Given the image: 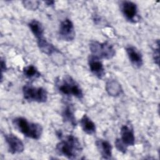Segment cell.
<instances>
[{"label": "cell", "instance_id": "cell-1", "mask_svg": "<svg viewBox=\"0 0 160 160\" xmlns=\"http://www.w3.org/2000/svg\"><path fill=\"white\" fill-rule=\"evenodd\" d=\"M61 141L56 144V151L59 155L69 159H77L82 152V148L79 139L69 134L61 137Z\"/></svg>", "mask_w": 160, "mask_h": 160}, {"label": "cell", "instance_id": "cell-2", "mask_svg": "<svg viewBox=\"0 0 160 160\" xmlns=\"http://www.w3.org/2000/svg\"><path fill=\"white\" fill-rule=\"evenodd\" d=\"M14 127L25 136L32 139H39L42 134V127L38 123L29 122L26 118L18 117L12 120Z\"/></svg>", "mask_w": 160, "mask_h": 160}, {"label": "cell", "instance_id": "cell-3", "mask_svg": "<svg viewBox=\"0 0 160 160\" xmlns=\"http://www.w3.org/2000/svg\"><path fill=\"white\" fill-rule=\"evenodd\" d=\"M59 92L66 96H73L79 99L83 98V92L79 84L69 76H65L57 83Z\"/></svg>", "mask_w": 160, "mask_h": 160}, {"label": "cell", "instance_id": "cell-4", "mask_svg": "<svg viewBox=\"0 0 160 160\" xmlns=\"http://www.w3.org/2000/svg\"><path fill=\"white\" fill-rule=\"evenodd\" d=\"M89 49L91 54L99 59H110L116 54L113 46L108 42H99L97 41H92L89 44Z\"/></svg>", "mask_w": 160, "mask_h": 160}, {"label": "cell", "instance_id": "cell-5", "mask_svg": "<svg viewBox=\"0 0 160 160\" xmlns=\"http://www.w3.org/2000/svg\"><path fill=\"white\" fill-rule=\"evenodd\" d=\"M24 98L28 101L36 102L39 103L45 102L48 99V92L42 87H34L26 84L22 87Z\"/></svg>", "mask_w": 160, "mask_h": 160}, {"label": "cell", "instance_id": "cell-6", "mask_svg": "<svg viewBox=\"0 0 160 160\" xmlns=\"http://www.w3.org/2000/svg\"><path fill=\"white\" fill-rule=\"evenodd\" d=\"M75 30L72 22L68 18L62 21L59 27V36L65 41H71L75 38Z\"/></svg>", "mask_w": 160, "mask_h": 160}, {"label": "cell", "instance_id": "cell-7", "mask_svg": "<svg viewBox=\"0 0 160 160\" xmlns=\"http://www.w3.org/2000/svg\"><path fill=\"white\" fill-rule=\"evenodd\" d=\"M120 8L126 20L131 22H136L138 20L137 5L130 1H124L121 2Z\"/></svg>", "mask_w": 160, "mask_h": 160}, {"label": "cell", "instance_id": "cell-8", "mask_svg": "<svg viewBox=\"0 0 160 160\" xmlns=\"http://www.w3.org/2000/svg\"><path fill=\"white\" fill-rule=\"evenodd\" d=\"M6 142L8 147V151L12 154L21 153L24 149L22 141L13 134H4Z\"/></svg>", "mask_w": 160, "mask_h": 160}, {"label": "cell", "instance_id": "cell-9", "mask_svg": "<svg viewBox=\"0 0 160 160\" xmlns=\"http://www.w3.org/2000/svg\"><path fill=\"white\" fill-rule=\"evenodd\" d=\"M88 64L91 72L99 79H102L105 75V69L100 59L92 54L88 57Z\"/></svg>", "mask_w": 160, "mask_h": 160}, {"label": "cell", "instance_id": "cell-10", "mask_svg": "<svg viewBox=\"0 0 160 160\" xmlns=\"http://www.w3.org/2000/svg\"><path fill=\"white\" fill-rule=\"evenodd\" d=\"M126 51L131 63L134 67L139 68L142 66V56L136 48L132 46H129L126 48Z\"/></svg>", "mask_w": 160, "mask_h": 160}, {"label": "cell", "instance_id": "cell-11", "mask_svg": "<svg viewBox=\"0 0 160 160\" xmlns=\"http://www.w3.org/2000/svg\"><path fill=\"white\" fill-rule=\"evenodd\" d=\"M121 139L126 146H134L135 144V136L133 129L128 125H123L121 128Z\"/></svg>", "mask_w": 160, "mask_h": 160}, {"label": "cell", "instance_id": "cell-12", "mask_svg": "<svg viewBox=\"0 0 160 160\" xmlns=\"http://www.w3.org/2000/svg\"><path fill=\"white\" fill-rule=\"evenodd\" d=\"M96 146L102 159H110L112 158V146L111 143L104 139H97Z\"/></svg>", "mask_w": 160, "mask_h": 160}, {"label": "cell", "instance_id": "cell-13", "mask_svg": "<svg viewBox=\"0 0 160 160\" xmlns=\"http://www.w3.org/2000/svg\"><path fill=\"white\" fill-rule=\"evenodd\" d=\"M62 117L64 122L69 123L73 127L76 126L77 121L74 114V109L72 104H66L62 111Z\"/></svg>", "mask_w": 160, "mask_h": 160}, {"label": "cell", "instance_id": "cell-14", "mask_svg": "<svg viewBox=\"0 0 160 160\" xmlns=\"http://www.w3.org/2000/svg\"><path fill=\"white\" fill-rule=\"evenodd\" d=\"M80 126L82 131L89 135H92L96 132V127L94 122L91 119L87 114H84L81 118Z\"/></svg>", "mask_w": 160, "mask_h": 160}, {"label": "cell", "instance_id": "cell-15", "mask_svg": "<svg viewBox=\"0 0 160 160\" xmlns=\"http://www.w3.org/2000/svg\"><path fill=\"white\" fill-rule=\"evenodd\" d=\"M38 46L40 51L46 55H52L55 52H58V49L44 38L37 39Z\"/></svg>", "mask_w": 160, "mask_h": 160}, {"label": "cell", "instance_id": "cell-16", "mask_svg": "<svg viewBox=\"0 0 160 160\" xmlns=\"http://www.w3.org/2000/svg\"><path fill=\"white\" fill-rule=\"evenodd\" d=\"M28 26L37 39L44 38V27L39 21L36 19H33L28 23Z\"/></svg>", "mask_w": 160, "mask_h": 160}, {"label": "cell", "instance_id": "cell-17", "mask_svg": "<svg viewBox=\"0 0 160 160\" xmlns=\"http://www.w3.org/2000/svg\"><path fill=\"white\" fill-rule=\"evenodd\" d=\"M106 90L110 96L114 97L119 96L122 92L121 84L114 79H111L106 82Z\"/></svg>", "mask_w": 160, "mask_h": 160}, {"label": "cell", "instance_id": "cell-18", "mask_svg": "<svg viewBox=\"0 0 160 160\" xmlns=\"http://www.w3.org/2000/svg\"><path fill=\"white\" fill-rule=\"evenodd\" d=\"M24 75L29 79H37L41 76V73L33 65H29L23 68Z\"/></svg>", "mask_w": 160, "mask_h": 160}, {"label": "cell", "instance_id": "cell-19", "mask_svg": "<svg viewBox=\"0 0 160 160\" xmlns=\"http://www.w3.org/2000/svg\"><path fill=\"white\" fill-rule=\"evenodd\" d=\"M22 4L27 9L35 11L38 8L39 2L38 1H22Z\"/></svg>", "mask_w": 160, "mask_h": 160}, {"label": "cell", "instance_id": "cell-20", "mask_svg": "<svg viewBox=\"0 0 160 160\" xmlns=\"http://www.w3.org/2000/svg\"><path fill=\"white\" fill-rule=\"evenodd\" d=\"M153 59L154 62L159 66V41L158 39L155 42V47L153 48V53H152Z\"/></svg>", "mask_w": 160, "mask_h": 160}, {"label": "cell", "instance_id": "cell-21", "mask_svg": "<svg viewBox=\"0 0 160 160\" xmlns=\"http://www.w3.org/2000/svg\"><path fill=\"white\" fill-rule=\"evenodd\" d=\"M116 148L118 151L122 152V154H125L128 149V146L125 145V144L121 141L120 138H117L114 142Z\"/></svg>", "mask_w": 160, "mask_h": 160}, {"label": "cell", "instance_id": "cell-22", "mask_svg": "<svg viewBox=\"0 0 160 160\" xmlns=\"http://www.w3.org/2000/svg\"><path fill=\"white\" fill-rule=\"evenodd\" d=\"M7 70V66L6 64V61L2 58L1 59V80L2 79L3 72Z\"/></svg>", "mask_w": 160, "mask_h": 160}, {"label": "cell", "instance_id": "cell-23", "mask_svg": "<svg viewBox=\"0 0 160 160\" xmlns=\"http://www.w3.org/2000/svg\"><path fill=\"white\" fill-rule=\"evenodd\" d=\"M54 1H45V3L46 4L47 6H52L54 5Z\"/></svg>", "mask_w": 160, "mask_h": 160}]
</instances>
